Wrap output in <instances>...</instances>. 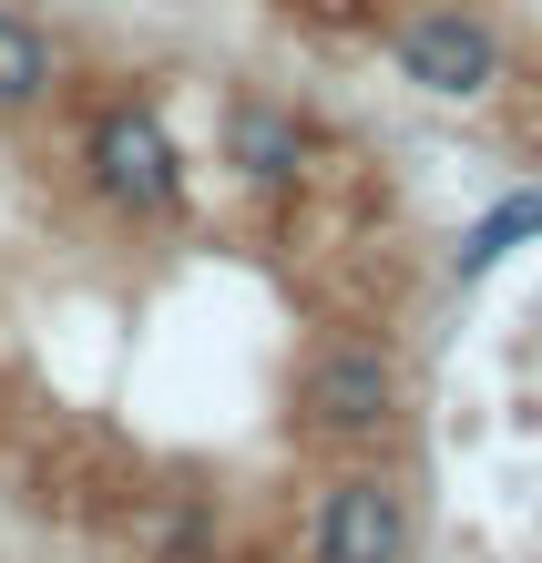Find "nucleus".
Instances as JSON below:
<instances>
[{
  "label": "nucleus",
  "instance_id": "423d86ee",
  "mask_svg": "<svg viewBox=\"0 0 542 563\" xmlns=\"http://www.w3.org/2000/svg\"><path fill=\"white\" fill-rule=\"evenodd\" d=\"M52 92H62V42L21 0H0V113H42Z\"/></svg>",
  "mask_w": 542,
  "mask_h": 563
},
{
  "label": "nucleus",
  "instance_id": "f03ea898",
  "mask_svg": "<svg viewBox=\"0 0 542 563\" xmlns=\"http://www.w3.org/2000/svg\"><path fill=\"white\" fill-rule=\"evenodd\" d=\"M389 62H399L410 92H430V103H482V92L501 82V31L482 11H461V0H430V11H410L389 31Z\"/></svg>",
  "mask_w": 542,
  "mask_h": 563
},
{
  "label": "nucleus",
  "instance_id": "20e7f679",
  "mask_svg": "<svg viewBox=\"0 0 542 563\" xmlns=\"http://www.w3.org/2000/svg\"><path fill=\"white\" fill-rule=\"evenodd\" d=\"M308 553H318V563H399V553H410V503H399V482L338 472V482L318 492Z\"/></svg>",
  "mask_w": 542,
  "mask_h": 563
},
{
  "label": "nucleus",
  "instance_id": "7ed1b4c3",
  "mask_svg": "<svg viewBox=\"0 0 542 563\" xmlns=\"http://www.w3.org/2000/svg\"><path fill=\"white\" fill-rule=\"evenodd\" d=\"M297 410H308L318 441H379L399 420V358L379 339H328L297 379Z\"/></svg>",
  "mask_w": 542,
  "mask_h": 563
},
{
  "label": "nucleus",
  "instance_id": "39448f33",
  "mask_svg": "<svg viewBox=\"0 0 542 563\" xmlns=\"http://www.w3.org/2000/svg\"><path fill=\"white\" fill-rule=\"evenodd\" d=\"M215 164L235 185H256V195H287L297 175H308V123H297L277 92H225V113H215Z\"/></svg>",
  "mask_w": 542,
  "mask_h": 563
},
{
  "label": "nucleus",
  "instance_id": "0eeeda50",
  "mask_svg": "<svg viewBox=\"0 0 542 563\" xmlns=\"http://www.w3.org/2000/svg\"><path fill=\"white\" fill-rule=\"evenodd\" d=\"M532 236H542V185H522V195H501L491 216H471V236L451 246V267H461V277H491L501 256H512V246H532Z\"/></svg>",
  "mask_w": 542,
  "mask_h": 563
},
{
  "label": "nucleus",
  "instance_id": "f257e3e1",
  "mask_svg": "<svg viewBox=\"0 0 542 563\" xmlns=\"http://www.w3.org/2000/svg\"><path fill=\"white\" fill-rule=\"evenodd\" d=\"M82 185H92V206L123 216V225H164V216H185V144H175V123H164L144 92H113V103H92L82 123Z\"/></svg>",
  "mask_w": 542,
  "mask_h": 563
}]
</instances>
